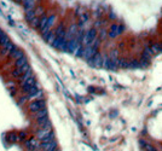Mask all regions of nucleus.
I'll use <instances>...</instances> for the list:
<instances>
[{"label": "nucleus", "mask_w": 162, "mask_h": 151, "mask_svg": "<svg viewBox=\"0 0 162 151\" xmlns=\"http://www.w3.org/2000/svg\"><path fill=\"white\" fill-rule=\"evenodd\" d=\"M53 139H55V135H53V133H50V134H47V135H46L45 138H43L41 139V143H47V142H52V140H53Z\"/></svg>", "instance_id": "28"}, {"label": "nucleus", "mask_w": 162, "mask_h": 151, "mask_svg": "<svg viewBox=\"0 0 162 151\" xmlns=\"http://www.w3.org/2000/svg\"><path fill=\"white\" fill-rule=\"evenodd\" d=\"M24 12H26V20H27V22H29V23L33 21L34 17H36L35 9H27V10H24Z\"/></svg>", "instance_id": "13"}, {"label": "nucleus", "mask_w": 162, "mask_h": 151, "mask_svg": "<svg viewBox=\"0 0 162 151\" xmlns=\"http://www.w3.org/2000/svg\"><path fill=\"white\" fill-rule=\"evenodd\" d=\"M43 96H44V92L41 90H39L38 92L33 94H26L27 97V100H38V99H43Z\"/></svg>", "instance_id": "10"}, {"label": "nucleus", "mask_w": 162, "mask_h": 151, "mask_svg": "<svg viewBox=\"0 0 162 151\" xmlns=\"http://www.w3.org/2000/svg\"><path fill=\"white\" fill-rule=\"evenodd\" d=\"M6 86L9 87V88H12V87H15V82L14 81H9V82L6 84Z\"/></svg>", "instance_id": "34"}, {"label": "nucleus", "mask_w": 162, "mask_h": 151, "mask_svg": "<svg viewBox=\"0 0 162 151\" xmlns=\"http://www.w3.org/2000/svg\"><path fill=\"white\" fill-rule=\"evenodd\" d=\"M32 76H34V75H33V71H32V68L29 69V70H28L27 73H24V74H23L22 75V76H20V81H21V84L22 82H24V81H27L28 79H29V78H32Z\"/></svg>", "instance_id": "20"}, {"label": "nucleus", "mask_w": 162, "mask_h": 151, "mask_svg": "<svg viewBox=\"0 0 162 151\" xmlns=\"http://www.w3.org/2000/svg\"><path fill=\"white\" fill-rule=\"evenodd\" d=\"M107 36H108V29L102 27L99 29V32H98V38L101 39V41H104V40L107 39Z\"/></svg>", "instance_id": "18"}, {"label": "nucleus", "mask_w": 162, "mask_h": 151, "mask_svg": "<svg viewBox=\"0 0 162 151\" xmlns=\"http://www.w3.org/2000/svg\"><path fill=\"white\" fill-rule=\"evenodd\" d=\"M97 36H98V29H96L95 27H92L90 29H86L85 34H84V38H82V45L84 46L90 45Z\"/></svg>", "instance_id": "1"}, {"label": "nucleus", "mask_w": 162, "mask_h": 151, "mask_svg": "<svg viewBox=\"0 0 162 151\" xmlns=\"http://www.w3.org/2000/svg\"><path fill=\"white\" fill-rule=\"evenodd\" d=\"M36 82H35V78L34 76H32V78H29L27 81H24V82H22L21 84V87H23V86H32V85H35Z\"/></svg>", "instance_id": "25"}, {"label": "nucleus", "mask_w": 162, "mask_h": 151, "mask_svg": "<svg viewBox=\"0 0 162 151\" xmlns=\"http://www.w3.org/2000/svg\"><path fill=\"white\" fill-rule=\"evenodd\" d=\"M51 132H52L51 128H39V131L36 132V138L39 139V140H41L43 138H45L47 134H50Z\"/></svg>", "instance_id": "11"}, {"label": "nucleus", "mask_w": 162, "mask_h": 151, "mask_svg": "<svg viewBox=\"0 0 162 151\" xmlns=\"http://www.w3.org/2000/svg\"><path fill=\"white\" fill-rule=\"evenodd\" d=\"M36 125H38L39 128H52L51 122L49 120V116H45V117H43V119L36 120Z\"/></svg>", "instance_id": "5"}, {"label": "nucleus", "mask_w": 162, "mask_h": 151, "mask_svg": "<svg viewBox=\"0 0 162 151\" xmlns=\"http://www.w3.org/2000/svg\"><path fill=\"white\" fill-rule=\"evenodd\" d=\"M150 42V46H151V50L154 52V55H159L162 52V49H161V42H151V41H149Z\"/></svg>", "instance_id": "14"}, {"label": "nucleus", "mask_w": 162, "mask_h": 151, "mask_svg": "<svg viewBox=\"0 0 162 151\" xmlns=\"http://www.w3.org/2000/svg\"><path fill=\"white\" fill-rule=\"evenodd\" d=\"M139 144H140V146L143 148V149H145L146 151H157L156 150L151 144H149V143H146L145 140H139Z\"/></svg>", "instance_id": "17"}, {"label": "nucleus", "mask_w": 162, "mask_h": 151, "mask_svg": "<svg viewBox=\"0 0 162 151\" xmlns=\"http://www.w3.org/2000/svg\"><path fill=\"white\" fill-rule=\"evenodd\" d=\"M27 63H28V62H27V58H26V57H21V58H18V59H16L15 64H16L17 68H20V67L26 65Z\"/></svg>", "instance_id": "24"}, {"label": "nucleus", "mask_w": 162, "mask_h": 151, "mask_svg": "<svg viewBox=\"0 0 162 151\" xmlns=\"http://www.w3.org/2000/svg\"><path fill=\"white\" fill-rule=\"evenodd\" d=\"M55 39H56V34H55V32H51V34L47 36V39H46L45 41L47 42V44H50V45H52V42L55 41Z\"/></svg>", "instance_id": "27"}, {"label": "nucleus", "mask_w": 162, "mask_h": 151, "mask_svg": "<svg viewBox=\"0 0 162 151\" xmlns=\"http://www.w3.org/2000/svg\"><path fill=\"white\" fill-rule=\"evenodd\" d=\"M43 108H46V103L44 99L33 100L32 103H29V105H28V109H29V111H32V113H36L39 110H41Z\"/></svg>", "instance_id": "3"}, {"label": "nucleus", "mask_w": 162, "mask_h": 151, "mask_svg": "<svg viewBox=\"0 0 162 151\" xmlns=\"http://www.w3.org/2000/svg\"><path fill=\"white\" fill-rule=\"evenodd\" d=\"M40 88H39V85L35 84V85H32V86H23L22 87V91L24 92L26 94H33L35 93V92H38Z\"/></svg>", "instance_id": "6"}, {"label": "nucleus", "mask_w": 162, "mask_h": 151, "mask_svg": "<svg viewBox=\"0 0 162 151\" xmlns=\"http://www.w3.org/2000/svg\"><path fill=\"white\" fill-rule=\"evenodd\" d=\"M40 149H43L44 151H49V150H53V149H57V143L55 140L52 142H47V143H41L40 144Z\"/></svg>", "instance_id": "9"}, {"label": "nucleus", "mask_w": 162, "mask_h": 151, "mask_svg": "<svg viewBox=\"0 0 162 151\" xmlns=\"http://www.w3.org/2000/svg\"><path fill=\"white\" fill-rule=\"evenodd\" d=\"M45 116H49V111H47V109H46V108H43L41 110H39V111L34 113V116H33V117L35 119V121H36V120H39V119L45 117Z\"/></svg>", "instance_id": "12"}, {"label": "nucleus", "mask_w": 162, "mask_h": 151, "mask_svg": "<svg viewBox=\"0 0 162 151\" xmlns=\"http://www.w3.org/2000/svg\"><path fill=\"white\" fill-rule=\"evenodd\" d=\"M11 75H12L14 78H17V79H20V76H22V75H23V73L21 71V69H20V68H16L15 70L12 71V74H11Z\"/></svg>", "instance_id": "29"}, {"label": "nucleus", "mask_w": 162, "mask_h": 151, "mask_svg": "<svg viewBox=\"0 0 162 151\" xmlns=\"http://www.w3.org/2000/svg\"><path fill=\"white\" fill-rule=\"evenodd\" d=\"M18 139H21V140L26 139V133H24V132H21L20 134H18Z\"/></svg>", "instance_id": "33"}, {"label": "nucleus", "mask_w": 162, "mask_h": 151, "mask_svg": "<svg viewBox=\"0 0 162 151\" xmlns=\"http://www.w3.org/2000/svg\"><path fill=\"white\" fill-rule=\"evenodd\" d=\"M40 21H41V17H34V18H33V21L30 22V26L32 27H34V28H39V26H40Z\"/></svg>", "instance_id": "26"}, {"label": "nucleus", "mask_w": 162, "mask_h": 151, "mask_svg": "<svg viewBox=\"0 0 162 151\" xmlns=\"http://www.w3.org/2000/svg\"><path fill=\"white\" fill-rule=\"evenodd\" d=\"M47 20H49V16H46V15H44V16H41V21H40V26H39V30L41 32L43 29L46 27V24H47Z\"/></svg>", "instance_id": "22"}, {"label": "nucleus", "mask_w": 162, "mask_h": 151, "mask_svg": "<svg viewBox=\"0 0 162 151\" xmlns=\"http://www.w3.org/2000/svg\"><path fill=\"white\" fill-rule=\"evenodd\" d=\"M26 102H28V100H27V97H22L21 99L18 100V105H23V104H24Z\"/></svg>", "instance_id": "32"}, {"label": "nucleus", "mask_w": 162, "mask_h": 151, "mask_svg": "<svg viewBox=\"0 0 162 151\" xmlns=\"http://www.w3.org/2000/svg\"><path fill=\"white\" fill-rule=\"evenodd\" d=\"M109 57L111 58V61H116L117 58L120 57V52H119V50L117 49H114V50H111L110 51V53H109Z\"/></svg>", "instance_id": "23"}, {"label": "nucleus", "mask_w": 162, "mask_h": 151, "mask_svg": "<svg viewBox=\"0 0 162 151\" xmlns=\"http://www.w3.org/2000/svg\"><path fill=\"white\" fill-rule=\"evenodd\" d=\"M161 26H162V22H161Z\"/></svg>", "instance_id": "36"}, {"label": "nucleus", "mask_w": 162, "mask_h": 151, "mask_svg": "<svg viewBox=\"0 0 162 151\" xmlns=\"http://www.w3.org/2000/svg\"><path fill=\"white\" fill-rule=\"evenodd\" d=\"M125 30V27L121 26V24H117V23H113L110 24V27L108 28V38L109 39H115L116 36L121 35Z\"/></svg>", "instance_id": "2"}, {"label": "nucleus", "mask_w": 162, "mask_h": 151, "mask_svg": "<svg viewBox=\"0 0 162 151\" xmlns=\"http://www.w3.org/2000/svg\"><path fill=\"white\" fill-rule=\"evenodd\" d=\"M10 42H11L10 38L4 33V34H3V36L0 38V46H1V47H5V46H6L7 44H10Z\"/></svg>", "instance_id": "21"}, {"label": "nucleus", "mask_w": 162, "mask_h": 151, "mask_svg": "<svg viewBox=\"0 0 162 151\" xmlns=\"http://www.w3.org/2000/svg\"><path fill=\"white\" fill-rule=\"evenodd\" d=\"M86 12V10L84 9V7H78L76 9V11H75V13H76V16L79 17V16H81L82 13H85Z\"/></svg>", "instance_id": "31"}, {"label": "nucleus", "mask_w": 162, "mask_h": 151, "mask_svg": "<svg viewBox=\"0 0 162 151\" xmlns=\"http://www.w3.org/2000/svg\"><path fill=\"white\" fill-rule=\"evenodd\" d=\"M39 1V0H23V6H24V9H35V5L36 3Z\"/></svg>", "instance_id": "15"}, {"label": "nucleus", "mask_w": 162, "mask_h": 151, "mask_svg": "<svg viewBox=\"0 0 162 151\" xmlns=\"http://www.w3.org/2000/svg\"><path fill=\"white\" fill-rule=\"evenodd\" d=\"M3 34H4V32L1 30V28H0V38H1V36H3Z\"/></svg>", "instance_id": "35"}, {"label": "nucleus", "mask_w": 162, "mask_h": 151, "mask_svg": "<svg viewBox=\"0 0 162 151\" xmlns=\"http://www.w3.org/2000/svg\"><path fill=\"white\" fill-rule=\"evenodd\" d=\"M16 49V46L12 44V42H10V44H7L5 47H3L1 49V51H0V55L1 56H10L11 53H12V51Z\"/></svg>", "instance_id": "8"}, {"label": "nucleus", "mask_w": 162, "mask_h": 151, "mask_svg": "<svg viewBox=\"0 0 162 151\" xmlns=\"http://www.w3.org/2000/svg\"><path fill=\"white\" fill-rule=\"evenodd\" d=\"M35 15H36L38 17H41V16H44V15H45V11H44V9H43V7H36V9H35Z\"/></svg>", "instance_id": "30"}, {"label": "nucleus", "mask_w": 162, "mask_h": 151, "mask_svg": "<svg viewBox=\"0 0 162 151\" xmlns=\"http://www.w3.org/2000/svg\"><path fill=\"white\" fill-rule=\"evenodd\" d=\"M24 146H26L27 150H29V151H35V150L40 146V144H38L35 139H33V138H32V139H29V140H27V142H26V145H24Z\"/></svg>", "instance_id": "7"}, {"label": "nucleus", "mask_w": 162, "mask_h": 151, "mask_svg": "<svg viewBox=\"0 0 162 151\" xmlns=\"http://www.w3.org/2000/svg\"><path fill=\"white\" fill-rule=\"evenodd\" d=\"M84 49H85V46L82 45V42L79 44L78 47L75 49V51H74L73 55H74L75 57H82V55H84Z\"/></svg>", "instance_id": "16"}, {"label": "nucleus", "mask_w": 162, "mask_h": 151, "mask_svg": "<svg viewBox=\"0 0 162 151\" xmlns=\"http://www.w3.org/2000/svg\"><path fill=\"white\" fill-rule=\"evenodd\" d=\"M103 56L104 55H102L101 52H98V53L92 58L91 61H88V63H90V65H92L93 68H103Z\"/></svg>", "instance_id": "4"}, {"label": "nucleus", "mask_w": 162, "mask_h": 151, "mask_svg": "<svg viewBox=\"0 0 162 151\" xmlns=\"http://www.w3.org/2000/svg\"><path fill=\"white\" fill-rule=\"evenodd\" d=\"M10 57L11 58H15V59H18V58H21V57H24V53H23V51H21L18 49H15L12 51V53L10 55Z\"/></svg>", "instance_id": "19"}]
</instances>
